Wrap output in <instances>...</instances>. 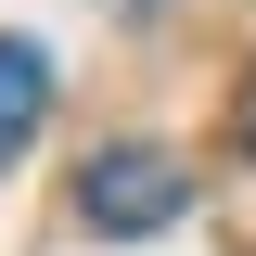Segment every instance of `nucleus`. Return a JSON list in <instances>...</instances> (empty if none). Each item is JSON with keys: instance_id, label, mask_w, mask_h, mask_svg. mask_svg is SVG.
<instances>
[{"instance_id": "nucleus-3", "label": "nucleus", "mask_w": 256, "mask_h": 256, "mask_svg": "<svg viewBox=\"0 0 256 256\" xmlns=\"http://www.w3.org/2000/svg\"><path fill=\"white\" fill-rule=\"evenodd\" d=\"M230 141H244V154H256V77H244V90H230Z\"/></svg>"}, {"instance_id": "nucleus-1", "label": "nucleus", "mask_w": 256, "mask_h": 256, "mask_svg": "<svg viewBox=\"0 0 256 256\" xmlns=\"http://www.w3.org/2000/svg\"><path fill=\"white\" fill-rule=\"evenodd\" d=\"M180 205H192V180H180V154H154V141H116V154H90V166H77V218H90V230H116V244L166 230Z\"/></svg>"}, {"instance_id": "nucleus-2", "label": "nucleus", "mask_w": 256, "mask_h": 256, "mask_svg": "<svg viewBox=\"0 0 256 256\" xmlns=\"http://www.w3.org/2000/svg\"><path fill=\"white\" fill-rule=\"evenodd\" d=\"M38 116H52V52L38 38H0V166L38 141Z\"/></svg>"}]
</instances>
